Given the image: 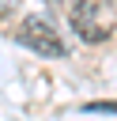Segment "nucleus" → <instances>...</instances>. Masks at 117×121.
<instances>
[{"instance_id":"1","label":"nucleus","mask_w":117,"mask_h":121,"mask_svg":"<svg viewBox=\"0 0 117 121\" xmlns=\"http://www.w3.org/2000/svg\"><path fill=\"white\" fill-rule=\"evenodd\" d=\"M68 26H72L83 42L98 45V42H106V38L117 30V11H113V4H106V0H72V4H68Z\"/></svg>"},{"instance_id":"3","label":"nucleus","mask_w":117,"mask_h":121,"mask_svg":"<svg viewBox=\"0 0 117 121\" xmlns=\"http://www.w3.org/2000/svg\"><path fill=\"white\" fill-rule=\"evenodd\" d=\"M19 8V0H0V15H8V11H15Z\"/></svg>"},{"instance_id":"4","label":"nucleus","mask_w":117,"mask_h":121,"mask_svg":"<svg viewBox=\"0 0 117 121\" xmlns=\"http://www.w3.org/2000/svg\"><path fill=\"white\" fill-rule=\"evenodd\" d=\"M49 4H57V0H49Z\"/></svg>"},{"instance_id":"2","label":"nucleus","mask_w":117,"mask_h":121,"mask_svg":"<svg viewBox=\"0 0 117 121\" xmlns=\"http://www.w3.org/2000/svg\"><path fill=\"white\" fill-rule=\"evenodd\" d=\"M15 42L26 45L30 53H38V57H64V53H68L60 30H57L49 19H42V15H26V19L19 23V30H15Z\"/></svg>"}]
</instances>
